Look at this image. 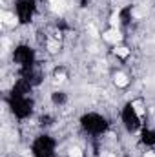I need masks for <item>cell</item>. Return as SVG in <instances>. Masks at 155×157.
<instances>
[{"label":"cell","mask_w":155,"mask_h":157,"mask_svg":"<svg viewBox=\"0 0 155 157\" xmlns=\"http://www.w3.org/2000/svg\"><path fill=\"white\" fill-rule=\"evenodd\" d=\"M102 37H104L106 42H112V44H117V42H120V40H122V35L119 33V29H115V28H113V29H110V31H106Z\"/></svg>","instance_id":"1"},{"label":"cell","mask_w":155,"mask_h":157,"mask_svg":"<svg viewBox=\"0 0 155 157\" xmlns=\"http://www.w3.org/2000/svg\"><path fill=\"white\" fill-rule=\"evenodd\" d=\"M0 18H2V22L7 24V26H17V24H18L17 17H15L13 13H7V11H2V13H0Z\"/></svg>","instance_id":"2"},{"label":"cell","mask_w":155,"mask_h":157,"mask_svg":"<svg viewBox=\"0 0 155 157\" xmlns=\"http://www.w3.org/2000/svg\"><path fill=\"white\" fill-rule=\"evenodd\" d=\"M51 9L55 13H64L66 9V0H51Z\"/></svg>","instance_id":"3"},{"label":"cell","mask_w":155,"mask_h":157,"mask_svg":"<svg viewBox=\"0 0 155 157\" xmlns=\"http://www.w3.org/2000/svg\"><path fill=\"white\" fill-rule=\"evenodd\" d=\"M113 80H115V84L119 86V88H124V86H128V82H130V80H128V77H126L124 73H117Z\"/></svg>","instance_id":"4"},{"label":"cell","mask_w":155,"mask_h":157,"mask_svg":"<svg viewBox=\"0 0 155 157\" xmlns=\"http://www.w3.org/2000/svg\"><path fill=\"white\" fill-rule=\"evenodd\" d=\"M131 108L135 110V113H137L139 117L144 115V104H142V101H133V102H131Z\"/></svg>","instance_id":"5"},{"label":"cell","mask_w":155,"mask_h":157,"mask_svg":"<svg viewBox=\"0 0 155 157\" xmlns=\"http://www.w3.org/2000/svg\"><path fill=\"white\" fill-rule=\"evenodd\" d=\"M115 55L117 57H120V59H126V57L130 55V49L124 48V46H117L115 48Z\"/></svg>","instance_id":"6"},{"label":"cell","mask_w":155,"mask_h":157,"mask_svg":"<svg viewBox=\"0 0 155 157\" xmlns=\"http://www.w3.org/2000/svg\"><path fill=\"white\" fill-rule=\"evenodd\" d=\"M47 48H49V51H51V53H57L60 46H59V42H57V40H49V42H47Z\"/></svg>","instance_id":"7"},{"label":"cell","mask_w":155,"mask_h":157,"mask_svg":"<svg viewBox=\"0 0 155 157\" xmlns=\"http://www.w3.org/2000/svg\"><path fill=\"white\" fill-rule=\"evenodd\" d=\"M70 157H82V150L77 148V146H75V148H71V150H70Z\"/></svg>","instance_id":"8"},{"label":"cell","mask_w":155,"mask_h":157,"mask_svg":"<svg viewBox=\"0 0 155 157\" xmlns=\"http://www.w3.org/2000/svg\"><path fill=\"white\" fill-rule=\"evenodd\" d=\"M110 22H112V26H113V28L117 29V26H119V13H113V15H112Z\"/></svg>","instance_id":"9"},{"label":"cell","mask_w":155,"mask_h":157,"mask_svg":"<svg viewBox=\"0 0 155 157\" xmlns=\"http://www.w3.org/2000/svg\"><path fill=\"white\" fill-rule=\"evenodd\" d=\"M133 15H135V17H144V11H142V9H135Z\"/></svg>","instance_id":"10"},{"label":"cell","mask_w":155,"mask_h":157,"mask_svg":"<svg viewBox=\"0 0 155 157\" xmlns=\"http://www.w3.org/2000/svg\"><path fill=\"white\" fill-rule=\"evenodd\" d=\"M144 157H155V154H153V152H146V154H144Z\"/></svg>","instance_id":"11"},{"label":"cell","mask_w":155,"mask_h":157,"mask_svg":"<svg viewBox=\"0 0 155 157\" xmlns=\"http://www.w3.org/2000/svg\"><path fill=\"white\" fill-rule=\"evenodd\" d=\"M57 78L59 80H64V73H57Z\"/></svg>","instance_id":"12"},{"label":"cell","mask_w":155,"mask_h":157,"mask_svg":"<svg viewBox=\"0 0 155 157\" xmlns=\"http://www.w3.org/2000/svg\"><path fill=\"white\" fill-rule=\"evenodd\" d=\"M104 157H113V155H112V154H106V155H104Z\"/></svg>","instance_id":"13"}]
</instances>
